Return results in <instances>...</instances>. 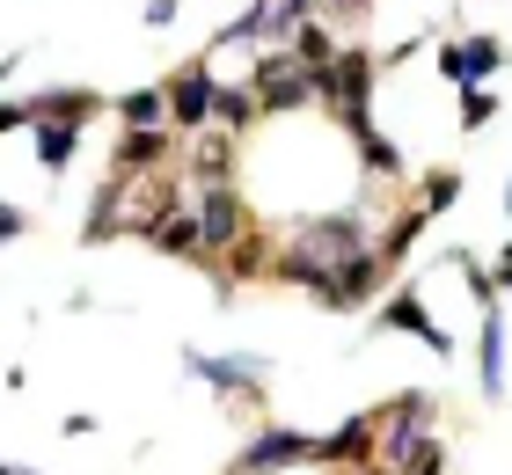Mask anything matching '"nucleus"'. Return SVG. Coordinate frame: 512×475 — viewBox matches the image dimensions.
<instances>
[{
  "label": "nucleus",
  "instance_id": "obj_1",
  "mask_svg": "<svg viewBox=\"0 0 512 475\" xmlns=\"http://www.w3.org/2000/svg\"><path fill=\"white\" fill-rule=\"evenodd\" d=\"M176 205H183V183H169V176H110L96 190V205H88V242H110V234L147 242Z\"/></svg>",
  "mask_w": 512,
  "mask_h": 475
},
{
  "label": "nucleus",
  "instance_id": "obj_2",
  "mask_svg": "<svg viewBox=\"0 0 512 475\" xmlns=\"http://www.w3.org/2000/svg\"><path fill=\"white\" fill-rule=\"evenodd\" d=\"M374 454H381V475H410V468H425L439 454V439H432V395H395L388 402Z\"/></svg>",
  "mask_w": 512,
  "mask_h": 475
},
{
  "label": "nucleus",
  "instance_id": "obj_3",
  "mask_svg": "<svg viewBox=\"0 0 512 475\" xmlns=\"http://www.w3.org/2000/svg\"><path fill=\"white\" fill-rule=\"evenodd\" d=\"M293 249L308 256L315 271H344L352 256L374 249V234H366V205H352V212H322V220H300Z\"/></svg>",
  "mask_w": 512,
  "mask_h": 475
},
{
  "label": "nucleus",
  "instance_id": "obj_4",
  "mask_svg": "<svg viewBox=\"0 0 512 475\" xmlns=\"http://www.w3.org/2000/svg\"><path fill=\"white\" fill-rule=\"evenodd\" d=\"M249 95H256V110H264V117H286V110H308L315 103V74L293 52H264V59H256V74H249Z\"/></svg>",
  "mask_w": 512,
  "mask_h": 475
},
{
  "label": "nucleus",
  "instance_id": "obj_5",
  "mask_svg": "<svg viewBox=\"0 0 512 475\" xmlns=\"http://www.w3.org/2000/svg\"><path fill=\"white\" fill-rule=\"evenodd\" d=\"M308 15H315V0H256L220 30V52H235V44H293V30Z\"/></svg>",
  "mask_w": 512,
  "mask_h": 475
},
{
  "label": "nucleus",
  "instance_id": "obj_6",
  "mask_svg": "<svg viewBox=\"0 0 512 475\" xmlns=\"http://www.w3.org/2000/svg\"><path fill=\"white\" fill-rule=\"evenodd\" d=\"M161 95H169V132H205L213 125V95H220V74L205 59H191V66H176L169 81H161Z\"/></svg>",
  "mask_w": 512,
  "mask_h": 475
},
{
  "label": "nucleus",
  "instance_id": "obj_7",
  "mask_svg": "<svg viewBox=\"0 0 512 475\" xmlns=\"http://www.w3.org/2000/svg\"><path fill=\"white\" fill-rule=\"evenodd\" d=\"M198 190V242H205V256H220V249H235V242H249V212H242V190L235 183H191Z\"/></svg>",
  "mask_w": 512,
  "mask_h": 475
},
{
  "label": "nucleus",
  "instance_id": "obj_8",
  "mask_svg": "<svg viewBox=\"0 0 512 475\" xmlns=\"http://www.w3.org/2000/svg\"><path fill=\"white\" fill-rule=\"evenodd\" d=\"M322 454V439L308 432H293V424H264L249 446H242V475H278V468H293V461H315Z\"/></svg>",
  "mask_w": 512,
  "mask_h": 475
},
{
  "label": "nucleus",
  "instance_id": "obj_9",
  "mask_svg": "<svg viewBox=\"0 0 512 475\" xmlns=\"http://www.w3.org/2000/svg\"><path fill=\"white\" fill-rule=\"evenodd\" d=\"M183 366H191V380H205L213 395H256L264 388V366L256 351H242V359H213V351H183Z\"/></svg>",
  "mask_w": 512,
  "mask_h": 475
},
{
  "label": "nucleus",
  "instance_id": "obj_10",
  "mask_svg": "<svg viewBox=\"0 0 512 475\" xmlns=\"http://www.w3.org/2000/svg\"><path fill=\"white\" fill-rule=\"evenodd\" d=\"M374 322H381V329H403V337H417V344H432V359H447V351H454V337L425 315V300H417V293H395Z\"/></svg>",
  "mask_w": 512,
  "mask_h": 475
},
{
  "label": "nucleus",
  "instance_id": "obj_11",
  "mask_svg": "<svg viewBox=\"0 0 512 475\" xmlns=\"http://www.w3.org/2000/svg\"><path fill=\"white\" fill-rule=\"evenodd\" d=\"M374 439H381V410L374 417H352V424H337L330 439H322V468H359V461H374Z\"/></svg>",
  "mask_w": 512,
  "mask_h": 475
},
{
  "label": "nucleus",
  "instance_id": "obj_12",
  "mask_svg": "<svg viewBox=\"0 0 512 475\" xmlns=\"http://www.w3.org/2000/svg\"><path fill=\"white\" fill-rule=\"evenodd\" d=\"M169 154H176V132H118V169L110 176H161L169 169Z\"/></svg>",
  "mask_w": 512,
  "mask_h": 475
},
{
  "label": "nucleus",
  "instance_id": "obj_13",
  "mask_svg": "<svg viewBox=\"0 0 512 475\" xmlns=\"http://www.w3.org/2000/svg\"><path fill=\"white\" fill-rule=\"evenodd\" d=\"M30 103V125H44V117H59V125H88V117L103 110L96 88H52V95H22Z\"/></svg>",
  "mask_w": 512,
  "mask_h": 475
},
{
  "label": "nucleus",
  "instance_id": "obj_14",
  "mask_svg": "<svg viewBox=\"0 0 512 475\" xmlns=\"http://www.w3.org/2000/svg\"><path fill=\"white\" fill-rule=\"evenodd\" d=\"M476 373H483V395H505V307H483V344H476Z\"/></svg>",
  "mask_w": 512,
  "mask_h": 475
},
{
  "label": "nucleus",
  "instance_id": "obj_15",
  "mask_svg": "<svg viewBox=\"0 0 512 475\" xmlns=\"http://www.w3.org/2000/svg\"><path fill=\"white\" fill-rule=\"evenodd\" d=\"M227 169H235V132H191V176L198 183H227Z\"/></svg>",
  "mask_w": 512,
  "mask_h": 475
},
{
  "label": "nucleus",
  "instance_id": "obj_16",
  "mask_svg": "<svg viewBox=\"0 0 512 475\" xmlns=\"http://www.w3.org/2000/svg\"><path fill=\"white\" fill-rule=\"evenodd\" d=\"M381 285H388V264H381L374 249H366V256H352V264L337 271V307H366V300L381 293Z\"/></svg>",
  "mask_w": 512,
  "mask_h": 475
},
{
  "label": "nucleus",
  "instance_id": "obj_17",
  "mask_svg": "<svg viewBox=\"0 0 512 475\" xmlns=\"http://www.w3.org/2000/svg\"><path fill=\"white\" fill-rule=\"evenodd\" d=\"M454 52H461V88H483V81H491L498 66H505V44H498V37H483V30H476V37H461Z\"/></svg>",
  "mask_w": 512,
  "mask_h": 475
},
{
  "label": "nucleus",
  "instance_id": "obj_18",
  "mask_svg": "<svg viewBox=\"0 0 512 475\" xmlns=\"http://www.w3.org/2000/svg\"><path fill=\"white\" fill-rule=\"evenodd\" d=\"M118 117H125V132H169V95L132 88V95H118Z\"/></svg>",
  "mask_w": 512,
  "mask_h": 475
},
{
  "label": "nucleus",
  "instance_id": "obj_19",
  "mask_svg": "<svg viewBox=\"0 0 512 475\" xmlns=\"http://www.w3.org/2000/svg\"><path fill=\"white\" fill-rule=\"evenodd\" d=\"M147 242H154L161 256H205V242H198V212H191V205H176L169 220L147 234Z\"/></svg>",
  "mask_w": 512,
  "mask_h": 475
},
{
  "label": "nucleus",
  "instance_id": "obj_20",
  "mask_svg": "<svg viewBox=\"0 0 512 475\" xmlns=\"http://www.w3.org/2000/svg\"><path fill=\"white\" fill-rule=\"evenodd\" d=\"M256 117H264V110H256V95L220 81V95H213V132H235V139H242V132L256 125Z\"/></svg>",
  "mask_w": 512,
  "mask_h": 475
},
{
  "label": "nucleus",
  "instance_id": "obj_21",
  "mask_svg": "<svg viewBox=\"0 0 512 475\" xmlns=\"http://www.w3.org/2000/svg\"><path fill=\"white\" fill-rule=\"evenodd\" d=\"M37 132V161H44V169H66V161H74V147H81V125H59V117H44V125H30Z\"/></svg>",
  "mask_w": 512,
  "mask_h": 475
},
{
  "label": "nucleus",
  "instance_id": "obj_22",
  "mask_svg": "<svg viewBox=\"0 0 512 475\" xmlns=\"http://www.w3.org/2000/svg\"><path fill=\"white\" fill-rule=\"evenodd\" d=\"M293 59L308 66V74H322V66L337 59V37H330V30H322V22L308 15V22H300V30H293Z\"/></svg>",
  "mask_w": 512,
  "mask_h": 475
},
{
  "label": "nucleus",
  "instance_id": "obj_23",
  "mask_svg": "<svg viewBox=\"0 0 512 475\" xmlns=\"http://www.w3.org/2000/svg\"><path fill=\"white\" fill-rule=\"evenodd\" d=\"M454 198H461V176H454V169H432V176H425V190H417V212L432 220V212H447Z\"/></svg>",
  "mask_w": 512,
  "mask_h": 475
},
{
  "label": "nucleus",
  "instance_id": "obj_24",
  "mask_svg": "<svg viewBox=\"0 0 512 475\" xmlns=\"http://www.w3.org/2000/svg\"><path fill=\"white\" fill-rule=\"evenodd\" d=\"M359 161H366L374 176H403V154H395L381 132H359Z\"/></svg>",
  "mask_w": 512,
  "mask_h": 475
},
{
  "label": "nucleus",
  "instance_id": "obj_25",
  "mask_svg": "<svg viewBox=\"0 0 512 475\" xmlns=\"http://www.w3.org/2000/svg\"><path fill=\"white\" fill-rule=\"evenodd\" d=\"M491 117H498V95L491 88H461V125L476 132V125H491Z\"/></svg>",
  "mask_w": 512,
  "mask_h": 475
},
{
  "label": "nucleus",
  "instance_id": "obj_26",
  "mask_svg": "<svg viewBox=\"0 0 512 475\" xmlns=\"http://www.w3.org/2000/svg\"><path fill=\"white\" fill-rule=\"evenodd\" d=\"M183 8H176V0H147V8H139V22H147V30H169V22H176Z\"/></svg>",
  "mask_w": 512,
  "mask_h": 475
},
{
  "label": "nucleus",
  "instance_id": "obj_27",
  "mask_svg": "<svg viewBox=\"0 0 512 475\" xmlns=\"http://www.w3.org/2000/svg\"><path fill=\"white\" fill-rule=\"evenodd\" d=\"M30 227V212H15V205H0V242H15V234Z\"/></svg>",
  "mask_w": 512,
  "mask_h": 475
},
{
  "label": "nucleus",
  "instance_id": "obj_28",
  "mask_svg": "<svg viewBox=\"0 0 512 475\" xmlns=\"http://www.w3.org/2000/svg\"><path fill=\"white\" fill-rule=\"evenodd\" d=\"M15 125H30V103H0V132H15Z\"/></svg>",
  "mask_w": 512,
  "mask_h": 475
},
{
  "label": "nucleus",
  "instance_id": "obj_29",
  "mask_svg": "<svg viewBox=\"0 0 512 475\" xmlns=\"http://www.w3.org/2000/svg\"><path fill=\"white\" fill-rule=\"evenodd\" d=\"M491 285H498V293H505V285H512V242L498 249V264H491Z\"/></svg>",
  "mask_w": 512,
  "mask_h": 475
},
{
  "label": "nucleus",
  "instance_id": "obj_30",
  "mask_svg": "<svg viewBox=\"0 0 512 475\" xmlns=\"http://www.w3.org/2000/svg\"><path fill=\"white\" fill-rule=\"evenodd\" d=\"M0 475H37V468H15V461H0Z\"/></svg>",
  "mask_w": 512,
  "mask_h": 475
},
{
  "label": "nucleus",
  "instance_id": "obj_31",
  "mask_svg": "<svg viewBox=\"0 0 512 475\" xmlns=\"http://www.w3.org/2000/svg\"><path fill=\"white\" fill-rule=\"evenodd\" d=\"M505 212H512V176H505Z\"/></svg>",
  "mask_w": 512,
  "mask_h": 475
},
{
  "label": "nucleus",
  "instance_id": "obj_32",
  "mask_svg": "<svg viewBox=\"0 0 512 475\" xmlns=\"http://www.w3.org/2000/svg\"><path fill=\"white\" fill-rule=\"evenodd\" d=\"M330 8H359V0H330Z\"/></svg>",
  "mask_w": 512,
  "mask_h": 475
}]
</instances>
